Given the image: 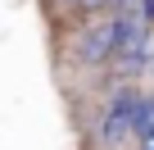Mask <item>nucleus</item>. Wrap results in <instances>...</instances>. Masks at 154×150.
I'll list each match as a JSON object with an SVG mask.
<instances>
[{
	"instance_id": "2",
	"label": "nucleus",
	"mask_w": 154,
	"mask_h": 150,
	"mask_svg": "<svg viewBox=\"0 0 154 150\" xmlns=\"http://www.w3.org/2000/svg\"><path fill=\"white\" fill-rule=\"evenodd\" d=\"M77 59L82 64L118 59V14H104V18H95V23L82 27V37H77Z\"/></svg>"
},
{
	"instance_id": "1",
	"label": "nucleus",
	"mask_w": 154,
	"mask_h": 150,
	"mask_svg": "<svg viewBox=\"0 0 154 150\" xmlns=\"http://www.w3.org/2000/svg\"><path fill=\"white\" fill-rule=\"evenodd\" d=\"M140 109H145V96L136 87H118L109 100H104V114H100V141H122L127 132L136 136V123H140Z\"/></svg>"
},
{
	"instance_id": "5",
	"label": "nucleus",
	"mask_w": 154,
	"mask_h": 150,
	"mask_svg": "<svg viewBox=\"0 0 154 150\" xmlns=\"http://www.w3.org/2000/svg\"><path fill=\"white\" fill-rule=\"evenodd\" d=\"M72 5H86V9H100V5H113V0H72Z\"/></svg>"
},
{
	"instance_id": "4",
	"label": "nucleus",
	"mask_w": 154,
	"mask_h": 150,
	"mask_svg": "<svg viewBox=\"0 0 154 150\" xmlns=\"http://www.w3.org/2000/svg\"><path fill=\"white\" fill-rule=\"evenodd\" d=\"M136 150H154V127H149V132H140V136H136Z\"/></svg>"
},
{
	"instance_id": "3",
	"label": "nucleus",
	"mask_w": 154,
	"mask_h": 150,
	"mask_svg": "<svg viewBox=\"0 0 154 150\" xmlns=\"http://www.w3.org/2000/svg\"><path fill=\"white\" fill-rule=\"evenodd\" d=\"M136 14H140V18L154 27V0H140V5H136Z\"/></svg>"
}]
</instances>
